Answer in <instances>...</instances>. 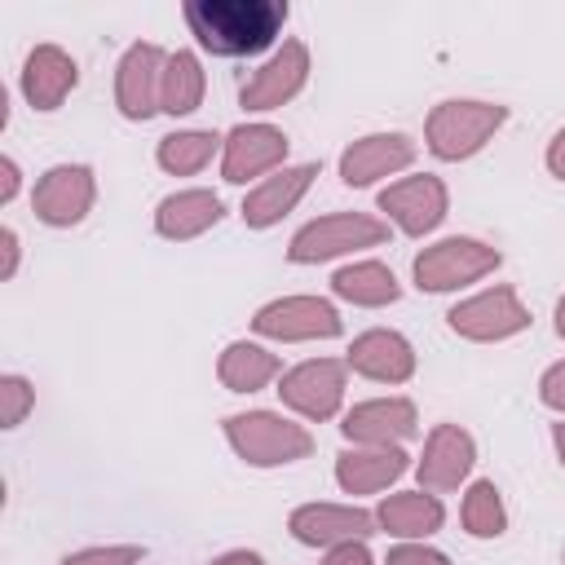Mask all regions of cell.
<instances>
[{
	"instance_id": "obj_1",
	"label": "cell",
	"mask_w": 565,
	"mask_h": 565,
	"mask_svg": "<svg viewBox=\"0 0 565 565\" xmlns=\"http://www.w3.org/2000/svg\"><path fill=\"white\" fill-rule=\"evenodd\" d=\"M190 35L216 57H252L274 44L287 22L282 0H185Z\"/></svg>"
},
{
	"instance_id": "obj_2",
	"label": "cell",
	"mask_w": 565,
	"mask_h": 565,
	"mask_svg": "<svg viewBox=\"0 0 565 565\" xmlns=\"http://www.w3.org/2000/svg\"><path fill=\"white\" fill-rule=\"evenodd\" d=\"M508 124V106L499 102H472V97H450L441 106H433L428 115V150L446 163H459V159H472L499 128Z\"/></svg>"
},
{
	"instance_id": "obj_3",
	"label": "cell",
	"mask_w": 565,
	"mask_h": 565,
	"mask_svg": "<svg viewBox=\"0 0 565 565\" xmlns=\"http://www.w3.org/2000/svg\"><path fill=\"white\" fill-rule=\"evenodd\" d=\"M225 437L234 446V455L252 468H278V463H296V459H309L313 450V437L274 415V411H247V415H230L225 419Z\"/></svg>"
},
{
	"instance_id": "obj_4",
	"label": "cell",
	"mask_w": 565,
	"mask_h": 565,
	"mask_svg": "<svg viewBox=\"0 0 565 565\" xmlns=\"http://www.w3.org/2000/svg\"><path fill=\"white\" fill-rule=\"evenodd\" d=\"M388 238V225L366 216V212H331V216H318L309 225H300L287 243V260L296 265H318V260H331V256H344V252H358V247H380Z\"/></svg>"
},
{
	"instance_id": "obj_5",
	"label": "cell",
	"mask_w": 565,
	"mask_h": 565,
	"mask_svg": "<svg viewBox=\"0 0 565 565\" xmlns=\"http://www.w3.org/2000/svg\"><path fill=\"white\" fill-rule=\"evenodd\" d=\"M499 265H503L499 247L455 234V238H441V243H433L415 256V287L419 291H455L463 282H477V278L494 274Z\"/></svg>"
},
{
	"instance_id": "obj_6",
	"label": "cell",
	"mask_w": 565,
	"mask_h": 565,
	"mask_svg": "<svg viewBox=\"0 0 565 565\" xmlns=\"http://www.w3.org/2000/svg\"><path fill=\"white\" fill-rule=\"evenodd\" d=\"M450 331L463 335V340H477V344H490V340H508L516 331L530 327V309L516 300L512 287H490L481 296H468L459 300L450 313H446Z\"/></svg>"
},
{
	"instance_id": "obj_7",
	"label": "cell",
	"mask_w": 565,
	"mask_h": 565,
	"mask_svg": "<svg viewBox=\"0 0 565 565\" xmlns=\"http://www.w3.org/2000/svg\"><path fill=\"white\" fill-rule=\"evenodd\" d=\"M340 313L322 296H282L256 309L252 331L269 340H331L340 335Z\"/></svg>"
},
{
	"instance_id": "obj_8",
	"label": "cell",
	"mask_w": 565,
	"mask_h": 565,
	"mask_svg": "<svg viewBox=\"0 0 565 565\" xmlns=\"http://www.w3.org/2000/svg\"><path fill=\"white\" fill-rule=\"evenodd\" d=\"M97 199V181H93V168L84 163H57L49 168L40 181H35V194H31V207L44 225L53 230H66V225H79L88 216Z\"/></svg>"
},
{
	"instance_id": "obj_9",
	"label": "cell",
	"mask_w": 565,
	"mask_h": 565,
	"mask_svg": "<svg viewBox=\"0 0 565 565\" xmlns=\"http://www.w3.org/2000/svg\"><path fill=\"white\" fill-rule=\"evenodd\" d=\"M446 203H450L446 185H441L437 177H428V172L402 177V181H393V185L380 190V207H384V212L393 216V225H397L402 234H411V238L433 234V230L446 221Z\"/></svg>"
},
{
	"instance_id": "obj_10",
	"label": "cell",
	"mask_w": 565,
	"mask_h": 565,
	"mask_svg": "<svg viewBox=\"0 0 565 565\" xmlns=\"http://www.w3.org/2000/svg\"><path fill=\"white\" fill-rule=\"evenodd\" d=\"M278 397H282V406H291L305 419H331L344 402V362L313 358V362L291 366L278 384Z\"/></svg>"
},
{
	"instance_id": "obj_11",
	"label": "cell",
	"mask_w": 565,
	"mask_h": 565,
	"mask_svg": "<svg viewBox=\"0 0 565 565\" xmlns=\"http://www.w3.org/2000/svg\"><path fill=\"white\" fill-rule=\"evenodd\" d=\"M305 79H309L305 40H282V49L260 71H252V79L238 88V102H243V110H278L305 88Z\"/></svg>"
},
{
	"instance_id": "obj_12",
	"label": "cell",
	"mask_w": 565,
	"mask_h": 565,
	"mask_svg": "<svg viewBox=\"0 0 565 565\" xmlns=\"http://www.w3.org/2000/svg\"><path fill=\"white\" fill-rule=\"evenodd\" d=\"M291 539L309 547H340V543H366L375 534V512L340 508V503H300L287 516Z\"/></svg>"
},
{
	"instance_id": "obj_13",
	"label": "cell",
	"mask_w": 565,
	"mask_h": 565,
	"mask_svg": "<svg viewBox=\"0 0 565 565\" xmlns=\"http://www.w3.org/2000/svg\"><path fill=\"white\" fill-rule=\"evenodd\" d=\"M163 49L132 44L115 66V106L124 119H150L159 110V79H163Z\"/></svg>"
},
{
	"instance_id": "obj_14",
	"label": "cell",
	"mask_w": 565,
	"mask_h": 565,
	"mask_svg": "<svg viewBox=\"0 0 565 565\" xmlns=\"http://www.w3.org/2000/svg\"><path fill=\"white\" fill-rule=\"evenodd\" d=\"M287 159V132L274 124H238L225 137V159H221V177L230 185H247L260 172L282 168Z\"/></svg>"
},
{
	"instance_id": "obj_15",
	"label": "cell",
	"mask_w": 565,
	"mask_h": 565,
	"mask_svg": "<svg viewBox=\"0 0 565 565\" xmlns=\"http://www.w3.org/2000/svg\"><path fill=\"white\" fill-rule=\"evenodd\" d=\"M415 159V141L406 132H371L344 146L340 154V181L344 185H371L388 172H402Z\"/></svg>"
},
{
	"instance_id": "obj_16",
	"label": "cell",
	"mask_w": 565,
	"mask_h": 565,
	"mask_svg": "<svg viewBox=\"0 0 565 565\" xmlns=\"http://www.w3.org/2000/svg\"><path fill=\"white\" fill-rule=\"evenodd\" d=\"M344 366H353L358 375H366V380H375V384H406V380L415 375V349H411L406 335L375 327V331H362V335L349 344Z\"/></svg>"
},
{
	"instance_id": "obj_17",
	"label": "cell",
	"mask_w": 565,
	"mask_h": 565,
	"mask_svg": "<svg viewBox=\"0 0 565 565\" xmlns=\"http://www.w3.org/2000/svg\"><path fill=\"white\" fill-rule=\"evenodd\" d=\"M415 406L406 397H375V402H358L340 433L353 441V446H397L406 437H415Z\"/></svg>"
},
{
	"instance_id": "obj_18",
	"label": "cell",
	"mask_w": 565,
	"mask_h": 565,
	"mask_svg": "<svg viewBox=\"0 0 565 565\" xmlns=\"http://www.w3.org/2000/svg\"><path fill=\"white\" fill-rule=\"evenodd\" d=\"M79 84V66L66 49L57 44H35L22 62V97L35 106V110H57L71 88Z\"/></svg>"
},
{
	"instance_id": "obj_19",
	"label": "cell",
	"mask_w": 565,
	"mask_h": 565,
	"mask_svg": "<svg viewBox=\"0 0 565 565\" xmlns=\"http://www.w3.org/2000/svg\"><path fill=\"white\" fill-rule=\"evenodd\" d=\"M477 463V446L459 424H437L424 441V459H419V486L424 490H459V481L472 472Z\"/></svg>"
},
{
	"instance_id": "obj_20",
	"label": "cell",
	"mask_w": 565,
	"mask_h": 565,
	"mask_svg": "<svg viewBox=\"0 0 565 565\" xmlns=\"http://www.w3.org/2000/svg\"><path fill=\"white\" fill-rule=\"evenodd\" d=\"M313 177H318V163L278 168L269 181H260V185L243 199V221H247L252 230H269V225H278V221L305 199V190L313 185Z\"/></svg>"
},
{
	"instance_id": "obj_21",
	"label": "cell",
	"mask_w": 565,
	"mask_h": 565,
	"mask_svg": "<svg viewBox=\"0 0 565 565\" xmlns=\"http://www.w3.org/2000/svg\"><path fill=\"white\" fill-rule=\"evenodd\" d=\"M406 472L402 446H349L335 455V481L349 494H375Z\"/></svg>"
},
{
	"instance_id": "obj_22",
	"label": "cell",
	"mask_w": 565,
	"mask_h": 565,
	"mask_svg": "<svg viewBox=\"0 0 565 565\" xmlns=\"http://www.w3.org/2000/svg\"><path fill=\"white\" fill-rule=\"evenodd\" d=\"M221 216H225V207L212 190H177L154 207V230L172 243H185V238H199L203 230H212Z\"/></svg>"
},
{
	"instance_id": "obj_23",
	"label": "cell",
	"mask_w": 565,
	"mask_h": 565,
	"mask_svg": "<svg viewBox=\"0 0 565 565\" xmlns=\"http://www.w3.org/2000/svg\"><path fill=\"white\" fill-rule=\"evenodd\" d=\"M441 521H446V508H441V499L428 494V490L388 494V499H380V508H375V525L388 530V534H397V539H428V534L441 530Z\"/></svg>"
},
{
	"instance_id": "obj_24",
	"label": "cell",
	"mask_w": 565,
	"mask_h": 565,
	"mask_svg": "<svg viewBox=\"0 0 565 565\" xmlns=\"http://www.w3.org/2000/svg\"><path fill=\"white\" fill-rule=\"evenodd\" d=\"M331 291H335L340 300H349V305H362V309H380V305H393V300L402 296L393 269L380 265V260H353V265L335 269Z\"/></svg>"
},
{
	"instance_id": "obj_25",
	"label": "cell",
	"mask_w": 565,
	"mask_h": 565,
	"mask_svg": "<svg viewBox=\"0 0 565 565\" xmlns=\"http://www.w3.org/2000/svg\"><path fill=\"white\" fill-rule=\"evenodd\" d=\"M278 371H282V362H278L269 349L247 344V340L225 344V353L216 358V380H221L230 393H256V388H265Z\"/></svg>"
},
{
	"instance_id": "obj_26",
	"label": "cell",
	"mask_w": 565,
	"mask_h": 565,
	"mask_svg": "<svg viewBox=\"0 0 565 565\" xmlns=\"http://www.w3.org/2000/svg\"><path fill=\"white\" fill-rule=\"evenodd\" d=\"M203 88H207V79H203L199 57H194L190 49L168 53L163 79H159V110H163V115H190V110H199Z\"/></svg>"
},
{
	"instance_id": "obj_27",
	"label": "cell",
	"mask_w": 565,
	"mask_h": 565,
	"mask_svg": "<svg viewBox=\"0 0 565 565\" xmlns=\"http://www.w3.org/2000/svg\"><path fill=\"white\" fill-rule=\"evenodd\" d=\"M216 132L212 128H185V132H172L159 141V168L172 172V177H194L199 168H207V159L216 154Z\"/></svg>"
},
{
	"instance_id": "obj_28",
	"label": "cell",
	"mask_w": 565,
	"mask_h": 565,
	"mask_svg": "<svg viewBox=\"0 0 565 565\" xmlns=\"http://www.w3.org/2000/svg\"><path fill=\"white\" fill-rule=\"evenodd\" d=\"M459 516H463V530L472 539H499L503 525H508V512H503V499H499L494 481H472L468 494H463Z\"/></svg>"
},
{
	"instance_id": "obj_29",
	"label": "cell",
	"mask_w": 565,
	"mask_h": 565,
	"mask_svg": "<svg viewBox=\"0 0 565 565\" xmlns=\"http://www.w3.org/2000/svg\"><path fill=\"white\" fill-rule=\"evenodd\" d=\"M31 406H35V388L22 375H0V424L18 428Z\"/></svg>"
},
{
	"instance_id": "obj_30",
	"label": "cell",
	"mask_w": 565,
	"mask_h": 565,
	"mask_svg": "<svg viewBox=\"0 0 565 565\" xmlns=\"http://www.w3.org/2000/svg\"><path fill=\"white\" fill-rule=\"evenodd\" d=\"M141 561V547L137 543H115V547H84V552H71L62 556L57 565H137Z\"/></svg>"
},
{
	"instance_id": "obj_31",
	"label": "cell",
	"mask_w": 565,
	"mask_h": 565,
	"mask_svg": "<svg viewBox=\"0 0 565 565\" xmlns=\"http://www.w3.org/2000/svg\"><path fill=\"white\" fill-rule=\"evenodd\" d=\"M384 565H450V556L437 547H424V543H397L384 556Z\"/></svg>"
},
{
	"instance_id": "obj_32",
	"label": "cell",
	"mask_w": 565,
	"mask_h": 565,
	"mask_svg": "<svg viewBox=\"0 0 565 565\" xmlns=\"http://www.w3.org/2000/svg\"><path fill=\"white\" fill-rule=\"evenodd\" d=\"M539 397H543V406L565 411V362H556V366L543 371V380H539Z\"/></svg>"
},
{
	"instance_id": "obj_33",
	"label": "cell",
	"mask_w": 565,
	"mask_h": 565,
	"mask_svg": "<svg viewBox=\"0 0 565 565\" xmlns=\"http://www.w3.org/2000/svg\"><path fill=\"white\" fill-rule=\"evenodd\" d=\"M322 565H375V561H371L366 543H340V547H331V552H327V561H322Z\"/></svg>"
},
{
	"instance_id": "obj_34",
	"label": "cell",
	"mask_w": 565,
	"mask_h": 565,
	"mask_svg": "<svg viewBox=\"0 0 565 565\" xmlns=\"http://www.w3.org/2000/svg\"><path fill=\"white\" fill-rule=\"evenodd\" d=\"M547 172L565 181V128H561V132L547 141Z\"/></svg>"
},
{
	"instance_id": "obj_35",
	"label": "cell",
	"mask_w": 565,
	"mask_h": 565,
	"mask_svg": "<svg viewBox=\"0 0 565 565\" xmlns=\"http://www.w3.org/2000/svg\"><path fill=\"white\" fill-rule=\"evenodd\" d=\"M0 247H4V269H0V278H13V269H18V234H13V230H0Z\"/></svg>"
},
{
	"instance_id": "obj_36",
	"label": "cell",
	"mask_w": 565,
	"mask_h": 565,
	"mask_svg": "<svg viewBox=\"0 0 565 565\" xmlns=\"http://www.w3.org/2000/svg\"><path fill=\"white\" fill-rule=\"evenodd\" d=\"M0 177H4L0 181V203H9L18 194V163L13 159H0Z\"/></svg>"
},
{
	"instance_id": "obj_37",
	"label": "cell",
	"mask_w": 565,
	"mask_h": 565,
	"mask_svg": "<svg viewBox=\"0 0 565 565\" xmlns=\"http://www.w3.org/2000/svg\"><path fill=\"white\" fill-rule=\"evenodd\" d=\"M212 565H265V561H260V552H247V547H238V552H225V556H216Z\"/></svg>"
},
{
	"instance_id": "obj_38",
	"label": "cell",
	"mask_w": 565,
	"mask_h": 565,
	"mask_svg": "<svg viewBox=\"0 0 565 565\" xmlns=\"http://www.w3.org/2000/svg\"><path fill=\"white\" fill-rule=\"evenodd\" d=\"M552 441H556V455H561V463H565V419L552 424Z\"/></svg>"
},
{
	"instance_id": "obj_39",
	"label": "cell",
	"mask_w": 565,
	"mask_h": 565,
	"mask_svg": "<svg viewBox=\"0 0 565 565\" xmlns=\"http://www.w3.org/2000/svg\"><path fill=\"white\" fill-rule=\"evenodd\" d=\"M556 335H561V340H565V296H561V300H556Z\"/></svg>"
}]
</instances>
